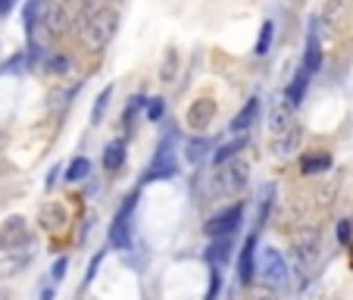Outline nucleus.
Wrapping results in <instances>:
<instances>
[{
  "label": "nucleus",
  "instance_id": "4c0bfd02",
  "mask_svg": "<svg viewBox=\"0 0 353 300\" xmlns=\"http://www.w3.org/2000/svg\"><path fill=\"white\" fill-rule=\"evenodd\" d=\"M54 297H57V285H54V281L41 288V300H54Z\"/></svg>",
  "mask_w": 353,
  "mask_h": 300
},
{
  "label": "nucleus",
  "instance_id": "f03ea898",
  "mask_svg": "<svg viewBox=\"0 0 353 300\" xmlns=\"http://www.w3.org/2000/svg\"><path fill=\"white\" fill-rule=\"evenodd\" d=\"M175 141H179V132L169 128V132L160 138V144H157L154 160H150V166H147V172H144V181H166V179L181 175L179 147H175Z\"/></svg>",
  "mask_w": 353,
  "mask_h": 300
},
{
  "label": "nucleus",
  "instance_id": "423d86ee",
  "mask_svg": "<svg viewBox=\"0 0 353 300\" xmlns=\"http://www.w3.org/2000/svg\"><path fill=\"white\" fill-rule=\"evenodd\" d=\"M256 260H260V275H263L266 285L281 288L288 281V263L275 247H263V250H256Z\"/></svg>",
  "mask_w": 353,
  "mask_h": 300
},
{
  "label": "nucleus",
  "instance_id": "393cba45",
  "mask_svg": "<svg viewBox=\"0 0 353 300\" xmlns=\"http://www.w3.org/2000/svg\"><path fill=\"white\" fill-rule=\"evenodd\" d=\"M272 197H275V185H266L263 188V194H260V200H256V226H254V232H260V228L266 226L269 210H272Z\"/></svg>",
  "mask_w": 353,
  "mask_h": 300
},
{
  "label": "nucleus",
  "instance_id": "aec40b11",
  "mask_svg": "<svg viewBox=\"0 0 353 300\" xmlns=\"http://www.w3.org/2000/svg\"><path fill=\"white\" fill-rule=\"evenodd\" d=\"M234 234H225V238H210V250L203 257H207L213 266H225L228 260H232V250H234Z\"/></svg>",
  "mask_w": 353,
  "mask_h": 300
},
{
  "label": "nucleus",
  "instance_id": "1a4fd4ad",
  "mask_svg": "<svg viewBox=\"0 0 353 300\" xmlns=\"http://www.w3.org/2000/svg\"><path fill=\"white\" fill-rule=\"evenodd\" d=\"M28 241H32V232H28L26 216H10V219L0 222V250H13V247H22Z\"/></svg>",
  "mask_w": 353,
  "mask_h": 300
},
{
  "label": "nucleus",
  "instance_id": "6e6552de",
  "mask_svg": "<svg viewBox=\"0 0 353 300\" xmlns=\"http://www.w3.org/2000/svg\"><path fill=\"white\" fill-rule=\"evenodd\" d=\"M34 260L32 241L22 247H13V250H0V281L3 279H16L19 272H26Z\"/></svg>",
  "mask_w": 353,
  "mask_h": 300
},
{
  "label": "nucleus",
  "instance_id": "9b49d317",
  "mask_svg": "<svg viewBox=\"0 0 353 300\" xmlns=\"http://www.w3.org/2000/svg\"><path fill=\"white\" fill-rule=\"evenodd\" d=\"M300 138H303V126H300V122H291L288 128H281V132L272 134V154L281 157V160L294 157L300 150Z\"/></svg>",
  "mask_w": 353,
  "mask_h": 300
},
{
  "label": "nucleus",
  "instance_id": "4be33fe9",
  "mask_svg": "<svg viewBox=\"0 0 353 300\" xmlns=\"http://www.w3.org/2000/svg\"><path fill=\"white\" fill-rule=\"evenodd\" d=\"M41 10H44V0H26V7H22V26H26V34H28V38L38 32Z\"/></svg>",
  "mask_w": 353,
  "mask_h": 300
},
{
  "label": "nucleus",
  "instance_id": "f8f14e48",
  "mask_svg": "<svg viewBox=\"0 0 353 300\" xmlns=\"http://www.w3.org/2000/svg\"><path fill=\"white\" fill-rule=\"evenodd\" d=\"M44 26V32L50 34V38H63V34L69 32V16H66V7L63 3H44V10H41V22L38 28Z\"/></svg>",
  "mask_w": 353,
  "mask_h": 300
},
{
  "label": "nucleus",
  "instance_id": "5701e85b",
  "mask_svg": "<svg viewBox=\"0 0 353 300\" xmlns=\"http://www.w3.org/2000/svg\"><path fill=\"white\" fill-rule=\"evenodd\" d=\"M179 66H181V57L179 50H166V57H163V66H160V81L163 85H175V79H179Z\"/></svg>",
  "mask_w": 353,
  "mask_h": 300
},
{
  "label": "nucleus",
  "instance_id": "e433bc0d",
  "mask_svg": "<svg viewBox=\"0 0 353 300\" xmlns=\"http://www.w3.org/2000/svg\"><path fill=\"white\" fill-rule=\"evenodd\" d=\"M103 260H107V250H103V254H97V257H94V260H91V266H88V275H85V281H88V285H91V281H94V275H97V269H100V263H103Z\"/></svg>",
  "mask_w": 353,
  "mask_h": 300
},
{
  "label": "nucleus",
  "instance_id": "ddd939ff",
  "mask_svg": "<svg viewBox=\"0 0 353 300\" xmlns=\"http://www.w3.org/2000/svg\"><path fill=\"white\" fill-rule=\"evenodd\" d=\"M216 100L213 97H197L191 103V107H188V113H185V122L191 128H197V132H203V128L210 126V122L216 119Z\"/></svg>",
  "mask_w": 353,
  "mask_h": 300
},
{
  "label": "nucleus",
  "instance_id": "6ab92c4d",
  "mask_svg": "<svg viewBox=\"0 0 353 300\" xmlns=\"http://www.w3.org/2000/svg\"><path fill=\"white\" fill-rule=\"evenodd\" d=\"M310 79H313V75L307 72V69L300 66L297 69V75H294L291 81H288V88H285V100L288 103H291L294 110L300 107V103H303V97H307V88H310Z\"/></svg>",
  "mask_w": 353,
  "mask_h": 300
},
{
  "label": "nucleus",
  "instance_id": "bb28decb",
  "mask_svg": "<svg viewBox=\"0 0 353 300\" xmlns=\"http://www.w3.org/2000/svg\"><path fill=\"white\" fill-rule=\"evenodd\" d=\"M207 154H210V141L203 138V134H197V138H191V141L185 144V157H188V163H200Z\"/></svg>",
  "mask_w": 353,
  "mask_h": 300
},
{
  "label": "nucleus",
  "instance_id": "a211bd4d",
  "mask_svg": "<svg viewBox=\"0 0 353 300\" xmlns=\"http://www.w3.org/2000/svg\"><path fill=\"white\" fill-rule=\"evenodd\" d=\"M332 169V154L328 150H307L300 157V175H322Z\"/></svg>",
  "mask_w": 353,
  "mask_h": 300
},
{
  "label": "nucleus",
  "instance_id": "b1692460",
  "mask_svg": "<svg viewBox=\"0 0 353 300\" xmlns=\"http://www.w3.org/2000/svg\"><path fill=\"white\" fill-rule=\"evenodd\" d=\"M244 147H247V134H234L232 141H225V144H222L219 150H216V154H213V163H216V166H219V163L232 160V157H238L241 150H244Z\"/></svg>",
  "mask_w": 353,
  "mask_h": 300
},
{
  "label": "nucleus",
  "instance_id": "79ce46f5",
  "mask_svg": "<svg viewBox=\"0 0 353 300\" xmlns=\"http://www.w3.org/2000/svg\"><path fill=\"white\" fill-rule=\"evenodd\" d=\"M0 300H10V291H0Z\"/></svg>",
  "mask_w": 353,
  "mask_h": 300
},
{
  "label": "nucleus",
  "instance_id": "20e7f679",
  "mask_svg": "<svg viewBox=\"0 0 353 300\" xmlns=\"http://www.w3.org/2000/svg\"><path fill=\"white\" fill-rule=\"evenodd\" d=\"M138 207V194H128L125 203L119 207V213L113 216V226H110V247L116 250H132V213Z\"/></svg>",
  "mask_w": 353,
  "mask_h": 300
},
{
  "label": "nucleus",
  "instance_id": "4468645a",
  "mask_svg": "<svg viewBox=\"0 0 353 300\" xmlns=\"http://www.w3.org/2000/svg\"><path fill=\"white\" fill-rule=\"evenodd\" d=\"M38 226L47 228V232H63L69 226V210L63 207L60 200H47L38 213Z\"/></svg>",
  "mask_w": 353,
  "mask_h": 300
},
{
  "label": "nucleus",
  "instance_id": "a19ab883",
  "mask_svg": "<svg viewBox=\"0 0 353 300\" xmlns=\"http://www.w3.org/2000/svg\"><path fill=\"white\" fill-rule=\"evenodd\" d=\"M85 3H88V0H63V7H75V10H81Z\"/></svg>",
  "mask_w": 353,
  "mask_h": 300
},
{
  "label": "nucleus",
  "instance_id": "412c9836",
  "mask_svg": "<svg viewBox=\"0 0 353 300\" xmlns=\"http://www.w3.org/2000/svg\"><path fill=\"white\" fill-rule=\"evenodd\" d=\"M291 122H297L294 119V107L288 103V100H279V103L272 107V113H269V132L275 134V132H281V128H288Z\"/></svg>",
  "mask_w": 353,
  "mask_h": 300
},
{
  "label": "nucleus",
  "instance_id": "7c9ffc66",
  "mask_svg": "<svg viewBox=\"0 0 353 300\" xmlns=\"http://www.w3.org/2000/svg\"><path fill=\"white\" fill-rule=\"evenodd\" d=\"M144 110V94H134L132 100L125 103V110H122V126L125 128H132L134 126V119H138V113Z\"/></svg>",
  "mask_w": 353,
  "mask_h": 300
},
{
  "label": "nucleus",
  "instance_id": "ea45409f",
  "mask_svg": "<svg viewBox=\"0 0 353 300\" xmlns=\"http://www.w3.org/2000/svg\"><path fill=\"white\" fill-rule=\"evenodd\" d=\"M57 175H60V166H54V169H50V172H47V188H54Z\"/></svg>",
  "mask_w": 353,
  "mask_h": 300
},
{
  "label": "nucleus",
  "instance_id": "0eeeda50",
  "mask_svg": "<svg viewBox=\"0 0 353 300\" xmlns=\"http://www.w3.org/2000/svg\"><path fill=\"white\" fill-rule=\"evenodd\" d=\"M294 260H297V269H300V285L307 281L310 269L313 263L319 260V232H303L294 244Z\"/></svg>",
  "mask_w": 353,
  "mask_h": 300
},
{
  "label": "nucleus",
  "instance_id": "c756f323",
  "mask_svg": "<svg viewBox=\"0 0 353 300\" xmlns=\"http://www.w3.org/2000/svg\"><path fill=\"white\" fill-rule=\"evenodd\" d=\"M110 97H113V85H107L103 91L97 94V100H94V110H91V126H100V116L107 113L110 107Z\"/></svg>",
  "mask_w": 353,
  "mask_h": 300
},
{
  "label": "nucleus",
  "instance_id": "f704fd0d",
  "mask_svg": "<svg viewBox=\"0 0 353 300\" xmlns=\"http://www.w3.org/2000/svg\"><path fill=\"white\" fill-rule=\"evenodd\" d=\"M334 234H338V244H350V241H353V222L350 219H341L338 222V232H334Z\"/></svg>",
  "mask_w": 353,
  "mask_h": 300
},
{
  "label": "nucleus",
  "instance_id": "c85d7f7f",
  "mask_svg": "<svg viewBox=\"0 0 353 300\" xmlns=\"http://www.w3.org/2000/svg\"><path fill=\"white\" fill-rule=\"evenodd\" d=\"M144 116L147 122H163V116H166V100L163 97H144Z\"/></svg>",
  "mask_w": 353,
  "mask_h": 300
},
{
  "label": "nucleus",
  "instance_id": "f3484780",
  "mask_svg": "<svg viewBox=\"0 0 353 300\" xmlns=\"http://www.w3.org/2000/svg\"><path fill=\"white\" fill-rule=\"evenodd\" d=\"M256 116H260V100L250 97L244 107L234 113V119H232V126H228V132H232V134H247V128L256 122Z\"/></svg>",
  "mask_w": 353,
  "mask_h": 300
},
{
  "label": "nucleus",
  "instance_id": "dca6fc26",
  "mask_svg": "<svg viewBox=\"0 0 353 300\" xmlns=\"http://www.w3.org/2000/svg\"><path fill=\"white\" fill-rule=\"evenodd\" d=\"M125 157H128V141L125 138H113L107 147H103L100 163H103V169H107V172H119V169L125 166Z\"/></svg>",
  "mask_w": 353,
  "mask_h": 300
},
{
  "label": "nucleus",
  "instance_id": "c9c22d12",
  "mask_svg": "<svg viewBox=\"0 0 353 300\" xmlns=\"http://www.w3.org/2000/svg\"><path fill=\"white\" fill-rule=\"evenodd\" d=\"M219 288H222V279H219V272L213 269V272H210V291H207V297L203 300H216L219 297Z\"/></svg>",
  "mask_w": 353,
  "mask_h": 300
},
{
  "label": "nucleus",
  "instance_id": "a878e982",
  "mask_svg": "<svg viewBox=\"0 0 353 300\" xmlns=\"http://www.w3.org/2000/svg\"><path fill=\"white\" fill-rule=\"evenodd\" d=\"M88 175H91V160H88V157H75V160L66 166V175H63V179H66L69 185H79V181H85Z\"/></svg>",
  "mask_w": 353,
  "mask_h": 300
},
{
  "label": "nucleus",
  "instance_id": "7ed1b4c3",
  "mask_svg": "<svg viewBox=\"0 0 353 300\" xmlns=\"http://www.w3.org/2000/svg\"><path fill=\"white\" fill-rule=\"evenodd\" d=\"M247 185H250V163H247V160H238V157H232V160H225V163H219V166H216L213 191L219 194V197L241 194Z\"/></svg>",
  "mask_w": 353,
  "mask_h": 300
},
{
  "label": "nucleus",
  "instance_id": "58836bf2",
  "mask_svg": "<svg viewBox=\"0 0 353 300\" xmlns=\"http://www.w3.org/2000/svg\"><path fill=\"white\" fill-rule=\"evenodd\" d=\"M13 7H16V0H0V16H7Z\"/></svg>",
  "mask_w": 353,
  "mask_h": 300
},
{
  "label": "nucleus",
  "instance_id": "cd10ccee",
  "mask_svg": "<svg viewBox=\"0 0 353 300\" xmlns=\"http://www.w3.org/2000/svg\"><path fill=\"white\" fill-rule=\"evenodd\" d=\"M272 38H275V22L266 19V22H263V28H260V38H256V44H254V54L256 57H266L269 47H272Z\"/></svg>",
  "mask_w": 353,
  "mask_h": 300
},
{
  "label": "nucleus",
  "instance_id": "37998d69",
  "mask_svg": "<svg viewBox=\"0 0 353 300\" xmlns=\"http://www.w3.org/2000/svg\"><path fill=\"white\" fill-rule=\"evenodd\" d=\"M350 266H353V241H350Z\"/></svg>",
  "mask_w": 353,
  "mask_h": 300
},
{
  "label": "nucleus",
  "instance_id": "72a5a7b5",
  "mask_svg": "<svg viewBox=\"0 0 353 300\" xmlns=\"http://www.w3.org/2000/svg\"><path fill=\"white\" fill-rule=\"evenodd\" d=\"M66 269H69V260H66V257H60V260L50 266V281H54V285H60V281L66 279Z\"/></svg>",
  "mask_w": 353,
  "mask_h": 300
},
{
  "label": "nucleus",
  "instance_id": "9d476101",
  "mask_svg": "<svg viewBox=\"0 0 353 300\" xmlns=\"http://www.w3.org/2000/svg\"><path fill=\"white\" fill-rule=\"evenodd\" d=\"M256 250H260V232L247 234L244 247H241V254H238V281L244 288H250L256 279L254 275L256 272Z\"/></svg>",
  "mask_w": 353,
  "mask_h": 300
},
{
  "label": "nucleus",
  "instance_id": "39448f33",
  "mask_svg": "<svg viewBox=\"0 0 353 300\" xmlns=\"http://www.w3.org/2000/svg\"><path fill=\"white\" fill-rule=\"evenodd\" d=\"M244 222V203H232V207L219 210L216 216H210L207 226H203V234L207 238H225V234H234Z\"/></svg>",
  "mask_w": 353,
  "mask_h": 300
},
{
  "label": "nucleus",
  "instance_id": "f257e3e1",
  "mask_svg": "<svg viewBox=\"0 0 353 300\" xmlns=\"http://www.w3.org/2000/svg\"><path fill=\"white\" fill-rule=\"evenodd\" d=\"M116 26H119V13H116L110 3H103V0H88L85 7L79 10V16H75L72 32H75V38L81 41L85 50L100 54V50L110 44V38L116 34Z\"/></svg>",
  "mask_w": 353,
  "mask_h": 300
},
{
  "label": "nucleus",
  "instance_id": "473e14b6",
  "mask_svg": "<svg viewBox=\"0 0 353 300\" xmlns=\"http://www.w3.org/2000/svg\"><path fill=\"white\" fill-rule=\"evenodd\" d=\"M47 69L54 75H72V60L69 57H63V54H57V57H50L47 60Z\"/></svg>",
  "mask_w": 353,
  "mask_h": 300
},
{
  "label": "nucleus",
  "instance_id": "2eb2a0df",
  "mask_svg": "<svg viewBox=\"0 0 353 300\" xmlns=\"http://www.w3.org/2000/svg\"><path fill=\"white\" fill-rule=\"evenodd\" d=\"M300 66L307 69L310 75H316L322 69V38H319V19H313L307 32V50H303V63Z\"/></svg>",
  "mask_w": 353,
  "mask_h": 300
},
{
  "label": "nucleus",
  "instance_id": "2f4dec72",
  "mask_svg": "<svg viewBox=\"0 0 353 300\" xmlns=\"http://www.w3.org/2000/svg\"><path fill=\"white\" fill-rule=\"evenodd\" d=\"M244 300H279V288L266 285V281H263V285H250Z\"/></svg>",
  "mask_w": 353,
  "mask_h": 300
}]
</instances>
